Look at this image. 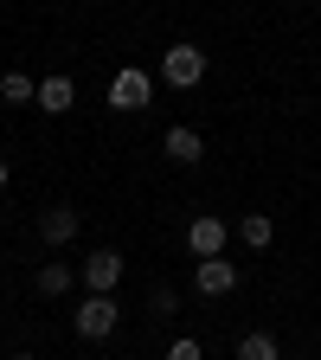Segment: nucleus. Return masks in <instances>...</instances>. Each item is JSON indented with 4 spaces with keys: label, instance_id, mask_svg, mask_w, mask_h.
Instances as JSON below:
<instances>
[{
    "label": "nucleus",
    "instance_id": "nucleus-9",
    "mask_svg": "<svg viewBox=\"0 0 321 360\" xmlns=\"http://www.w3.org/2000/svg\"><path fill=\"white\" fill-rule=\"evenodd\" d=\"M71 103H77V84L71 77H39V110L45 116H65Z\"/></svg>",
    "mask_w": 321,
    "mask_h": 360
},
{
    "label": "nucleus",
    "instance_id": "nucleus-13",
    "mask_svg": "<svg viewBox=\"0 0 321 360\" xmlns=\"http://www.w3.org/2000/svg\"><path fill=\"white\" fill-rule=\"evenodd\" d=\"M238 238H244L251 251H263V245H270V212H244V219H238Z\"/></svg>",
    "mask_w": 321,
    "mask_h": 360
},
{
    "label": "nucleus",
    "instance_id": "nucleus-2",
    "mask_svg": "<svg viewBox=\"0 0 321 360\" xmlns=\"http://www.w3.org/2000/svg\"><path fill=\"white\" fill-rule=\"evenodd\" d=\"M161 77H167V90H193L206 77V52H199V45H167Z\"/></svg>",
    "mask_w": 321,
    "mask_h": 360
},
{
    "label": "nucleus",
    "instance_id": "nucleus-15",
    "mask_svg": "<svg viewBox=\"0 0 321 360\" xmlns=\"http://www.w3.org/2000/svg\"><path fill=\"white\" fill-rule=\"evenodd\" d=\"M0 187H7V155H0Z\"/></svg>",
    "mask_w": 321,
    "mask_h": 360
},
{
    "label": "nucleus",
    "instance_id": "nucleus-1",
    "mask_svg": "<svg viewBox=\"0 0 321 360\" xmlns=\"http://www.w3.org/2000/svg\"><path fill=\"white\" fill-rule=\"evenodd\" d=\"M71 322H77V335H84V341H103V335H116L122 309H116V296H84V302L71 309Z\"/></svg>",
    "mask_w": 321,
    "mask_h": 360
},
{
    "label": "nucleus",
    "instance_id": "nucleus-5",
    "mask_svg": "<svg viewBox=\"0 0 321 360\" xmlns=\"http://www.w3.org/2000/svg\"><path fill=\"white\" fill-rule=\"evenodd\" d=\"M225 238H232V232H225V219H218V212H199V219L187 225V251H193V264H199V257H225Z\"/></svg>",
    "mask_w": 321,
    "mask_h": 360
},
{
    "label": "nucleus",
    "instance_id": "nucleus-4",
    "mask_svg": "<svg viewBox=\"0 0 321 360\" xmlns=\"http://www.w3.org/2000/svg\"><path fill=\"white\" fill-rule=\"evenodd\" d=\"M193 290L212 296V302L232 296V290H238V264H232V257H199V264H193Z\"/></svg>",
    "mask_w": 321,
    "mask_h": 360
},
{
    "label": "nucleus",
    "instance_id": "nucleus-14",
    "mask_svg": "<svg viewBox=\"0 0 321 360\" xmlns=\"http://www.w3.org/2000/svg\"><path fill=\"white\" fill-rule=\"evenodd\" d=\"M167 360H206V347H199V341H193V335H180V341H173V347H167Z\"/></svg>",
    "mask_w": 321,
    "mask_h": 360
},
{
    "label": "nucleus",
    "instance_id": "nucleus-16",
    "mask_svg": "<svg viewBox=\"0 0 321 360\" xmlns=\"http://www.w3.org/2000/svg\"><path fill=\"white\" fill-rule=\"evenodd\" d=\"M13 360H39V354H13Z\"/></svg>",
    "mask_w": 321,
    "mask_h": 360
},
{
    "label": "nucleus",
    "instance_id": "nucleus-10",
    "mask_svg": "<svg viewBox=\"0 0 321 360\" xmlns=\"http://www.w3.org/2000/svg\"><path fill=\"white\" fill-rule=\"evenodd\" d=\"M71 283H77V270H71L65 257L39 264V296H71Z\"/></svg>",
    "mask_w": 321,
    "mask_h": 360
},
{
    "label": "nucleus",
    "instance_id": "nucleus-8",
    "mask_svg": "<svg viewBox=\"0 0 321 360\" xmlns=\"http://www.w3.org/2000/svg\"><path fill=\"white\" fill-rule=\"evenodd\" d=\"M161 155H167V161H180V167H193V161L206 155V142H199V129L173 122V129H167V142H161Z\"/></svg>",
    "mask_w": 321,
    "mask_h": 360
},
{
    "label": "nucleus",
    "instance_id": "nucleus-7",
    "mask_svg": "<svg viewBox=\"0 0 321 360\" xmlns=\"http://www.w3.org/2000/svg\"><path fill=\"white\" fill-rule=\"evenodd\" d=\"M77 225H84L77 206H45V212H39V238H45V245H71Z\"/></svg>",
    "mask_w": 321,
    "mask_h": 360
},
{
    "label": "nucleus",
    "instance_id": "nucleus-11",
    "mask_svg": "<svg viewBox=\"0 0 321 360\" xmlns=\"http://www.w3.org/2000/svg\"><path fill=\"white\" fill-rule=\"evenodd\" d=\"M238 360H283V347H277V335H263V328H251V335L238 341Z\"/></svg>",
    "mask_w": 321,
    "mask_h": 360
},
{
    "label": "nucleus",
    "instance_id": "nucleus-6",
    "mask_svg": "<svg viewBox=\"0 0 321 360\" xmlns=\"http://www.w3.org/2000/svg\"><path fill=\"white\" fill-rule=\"evenodd\" d=\"M84 283H90V296H116L122 257H116V251H90V257H84Z\"/></svg>",
    "mask_w": 321,
    "mask_h": 360
},
{
    "label": "nucleus",
    "instance_id": "nucleus-12",
    "mask_svg": "<svg viewBox=\"0 0 321 360\" xmlns=\"http://www.w3.org/2000/svg\"><path fill=\"white\" fill-rule=\"evenodd\" d=\"M0 97H7V103H39V84L26 71H7V77H0Z\"/></svg>",
    "mask_w": 321,
    "mask_h": 360
},
{
    "label": "nucleus",
    "instance_id": "nucleus-3",
    "mask_svg": "<svg viewBox=\"0 0 321 360\" xmlns=\"http://www.w3.org/2000/svg\"><path fill=\"white\" fill-rule=\"evenodd\" d=\"M148 97H155V77H148V71L122 65V71L110 77V110H148Z\"/></svg>",
    "mask_w": 321,
    "mask_h": 360
}]
</instances>
